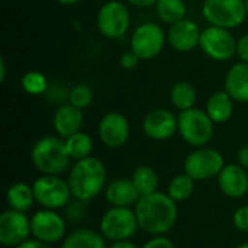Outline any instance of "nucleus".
Segmentation results:
<instances>
[{"instance_id": "23", "label": "nucleus", "mask_w": 248, "mask_h": 248, "mask_svg": "<svg viewBox=\"0 0 248 248\" xmlns=\"http://www.w3.org/2000/svg\"><path fill=\"white\" fill-rule=\"evenodd\" d=\"M6 203L9 209L28 212L33 206V203H36L32 185H28L25 182H16L10 185L6 190Z\"/></svg>"}, {"instance_id": "5", "label": "nucleus", "mask_w": 248, "mask_h": 248, "mask_svg": "<svg viewBox=\"0 0 248 248\" xmlns=\"http://www.w3.org/2000/svg\"><path fill=\"white\" fill-rule=\"evenodd\" d=\"M96 28L99 33L110 41L124 38L131 28V10L126 1L108 0L96 15Z\"/></svg>"}, {"instance_id": "18", "label": "nucleus", "mask_w": 248, "mask_h": 248, "mask_svg": "<svg viewBox=\"0 0 248 248\" xmlns=\"http://www.w3.org/2000/svg\"><path fill=\"white\" fill-rule=\"evenodd\" d=\"M105 198L110 206L134 208L140 201L141 195L137 190L131 177H119L108 183L105 189Z\"/></svg>"}, {"instance_id": "11", "label": "nucleus", "mask_w": 248, "mask_h": 248, "mask_svg": "<svg viewBox=\"0 0 248 248\" xmlns=\"http://www.w3.org/2000/svg\"><path fill=\"white\" fill-rule=\"evenodd\" d=\"M237 42L231 29L208 25L202 29L199 49L214 61L227 62L237 57Z\"/></svg>"}, {"instance_id": "15", "label": "nucleus", "mask_w": 248, "mask_h": 248, "mask_svg": "<svg viewBox=\"0 0 248 248\" xmlns=\"http://www.w3.org/2000/svg\"><path fill=\"white\" fill-rule=\"evenodd\" d=\"M142 132L153 141H167L177 134V115L166 108L153 109L142 119Z\"/></svg>"}, {"instance_id": "13", "label": "nucleus", "mask_w": 248, "mask_h": 248, "mask_svg": "<svg viewBox=\"0 0 248 248\" xmlns=\"http://www.w3.org/2000/svg\"><path fill=\"white\" fill-rule=\"evenodd\" d=\"M97 137L106 148H122L131 137V125L128 118L115 110L105 113L97 125Z\"/></svg>"}, {"instance_id": "28", "label": "nucleus", "mask_w": 248, "mask_h": 248, "mask_svg": "<svg viewBox=\"0 0 248 248\" xmlns=\"http://www.w3.org/2000/svg\"><path fill=\"white\" fill-rule=\"evenodd\" d=\"M196 180H193L189 174H186L185 171L174 176L169 185H167V195L174 201V202H185L187 201L193 192H195V187H196Z\"/></svg>"}, {"instance_id": "1", "label": "nucleus", "mask_w": 248, "mask_h": 248, "mask_svg": "<svg viewBox=\"0 0 248 248\" xmlns=\"http://www.w3.org/2000/svg\"><path fill=\"white\" fill-rule=\"evenodd\" d=\"M134 209L138 218L140 230L151 237L166 235L176 227L179 219L177 202L160 190L141 196Z\"/></svg>"}, {"instance_id": "17", "label": "nucleus", "mask_w": 248, "mask_h": 248, "mask_svg": "<svg viewBox=\"0 0 248 248\" xmlns=\"http://www.w3.org/2000/svg\"><path fill=\"white\" fill-rule=\"evenodd\" d=\"M219 190L231 199H241L248 193V170L238 163L225 164L217 177Z\"/></svg>"}, {"instance_id": "38", "label": "nucleus", "mask_w": 248, "mask_h": 248, "mask_svg": "<svg viewBox=\"0 0 248 248\" xmlns=\"http://www.w3.org/2000/svg\"><path fill=\"white\" fill-rule=\"evenodd\" d=\"M237 163L248 170V144L240 147V150L237 151Z\"/></svg>"}, {"instance_id": "12", "label": "nucleus", "mask_w": 248, "mask_h": 248, "mask_svg": "<svg viewBox=\"0 0 248 248\" xmlns=\"http://www.w3.org/2000/svg\"><path fill=\"white\" fill-rule=\"evenodd\" d=\"M32 238L46 244L61 243L67 235V222L58 211L41 208L31 217Z\"/></svg>"}, {"instance_id": "41", "label": "nucleus", "mask_w": 248, "mask_h": 248, "mask_svg": "<svg viewBox=\"0 0 248 248\" xmlns=\"http://www.w3.org/2000/svg\"><path fill=\"white\" fill-rule=\"evenodd\" d=\"M6 73H7V65L4 57H0V83L6 81Z\"/></svg>"}, {"instance_id": "10", "label": "nucleus", "mask_w": 248, "mask_h": 248, "mask_svg": "<svg viewBox=\"0 0 248 248\" xmlns=\"http://www.w3.org/2000/svg\"><path fill=\"white\" fill-rule=\"evenodd\" d=\"M225 158L217 148L201 147L189 153L183 161V171L196 182L217 179L225 166Z\"/></svg>"}, {"instance_id": "20", "label": "nucleus", "mask_w": 248, "mask_h": 248, "mask_svg": "<svg viewBox=\"0 0 248 248\" xmlns=\"http://www.w3.org/2000/svg\"><path fill=\"white\" fill-rule=\"evenodd\" d=\"M224 90L237 102L248 103V64L238 61L230 67L224 78Z\"/></svg>"}, {"instance_id": "40", "label": "nucleus", "mask_w": 248, "mask_h": 248, "mask_svg": "<svg viewBox=\"0 0 248 248\" xmlns=\"http://www.w3.org/2000/svg\"><path fill=\"white\" fill-rule=\"evenodd\" d=\"M109 248H140L135 243H132L131 240H121V241H115L110 244Z\"/></svg>"}, {"instance_id": "7", "label": "nucleus", "mask_w": 248, "mask_h": 248, "mask_svg": "<svg viewBox=\"0 0 248 248\" xmlns=\"http://www.w3.org/2000/svg\"><path fill=\"white\" fill-rule=\"evenodd\" d=\"M167 44V32L161 23L142 22L140 23L129 38V49L134 51L141 61L157 58Z\"/></svg>"}, {"instance_id": "42", "label": "nucleus", "mask_w": 248, "mask_h": 248, "mask_svg": "<svg viewBox=\"0 0 248 248\" xmlns=\"http://www.w3.org/2000/svg\"><path fill=\"white\" fill-rule=\"evenodd\" d=\"M60 4H62V6H76V4H78V3H81L83 0H57Z\"/></svg>"}, {"instance_id": "22", "label": "nucleus", "mask_w": 248, "mask_h": 248, "mask_svg": "<svg viewBox=\"0 0 248 248\" xmlns=\"http://www.w3.org/2000/svg\"><path fill=\"white\" fill-rule=\"evenodd\" d=\"M106 241L108 240L100 234V231L77 228L65 235L60 248H109Z\"/></svg>"}, {"instance_id": "43", "label": "nucleus", "mask_w": 248, "mask_h": 248, "mask_svg": "<svg viewBox=\"0 0 248 248\" xmlns=\"http://www.w3.org/2000/svg\"><path fill=\"white\" fill-rule=\"evenodd\" d=\"M235 248H248V243H243V244H240V246H237Z\"/></svg>"}, {"instance_id": "37", "label": "nucleus", "mask_w": 248, "mask_h": 248, "mask_svg": "<svg viewBox=\"0 0 248 248\" xmlns=\"http://www.w3.org/2000/svg\"><path fill=\"white\" fill-rule=\"evenodd\" d=\"M16 248H54L51 244H46V243H42L39 240H35V238H29L26 240L25 243H22L20 246H17Z\"/></svg>"}, {"instance_id": "3", "label": "nucleus", "mask_w": 248, "mask_h": 248, "mask_svg": "<svg viewBox=\"0 0 248 248\" xmlns=\"http://www.w3.org/2000/svg\"><path fill=\"white\" fill-rule=\"evenodd\" d=\"M31 161L41 174L51 176H61L73 166L65 141L58 135H45L39 138L32 145Z\"/></svg>"}, {"instance_id": "30", "label": "nucleus", "mask_w": 248, "mask_h": 248, "mask_svg": "<svg viewBox=\"0 0 248 248\" xmlns=\"http://www.w3.org/2000/svg\"><path fill=\"white\" fill-rule=\"evenodd\" d=\"M93 99H94V93L89 84L78 83V84H74L73 87H70V93H68V103L70 105L84 110L92 105Z\"/></svg>"}, {"instance_id": "44", "label": "nucleus", "mask_w": 248, "mask_h": 248, "mask_svg": "<svg viewBox=\"0 0 248 248\" xmlns=\"http://www.w3.org/2000/svg\"><path fill=\"white\" fill-rule=\"evenodd\" d=\"M246 1V7H247V12H248V0H244Z\"/></svg>"}, {"instance_id": "39", "label": "nucleus", "mask_w": 248, "mask_h": 248, "mask_svg": "<svg viewBox=\"0 0 248 248\" xmlns=\"http://www.w3.org/2000/svg\"><path fill=\"white\" fill-rule=\"evenodd\" d=\"M125 1L138 9H148V7H154L158 0H125Z\"/></svg>"}, {"instance_id": "2", "label": "nucleus", "mask_w": 248, "mask_h": 248, "mask_svg": "<svg viewBox=\"0 0 248 248\" xmlns=\"http://www.w3.org/2000/svg\"><path fill=\"white\" fill-rule=\"evenodd\" d=\"M67 182L73 199L87 203L105 192L109 183L106 166L94 155L74 161L68 170Z\"/></svg>"}, {"instance_id": "8", "label": "nucleus", "mask_w": 248, "mask_h": 248, "mask_svg": "<svg viewBox=\"0 0 248 248\" xmlns=\"http://www.w3.org/2000/svg\"><path fill=\"white\" fill-rule=\"evenodd\" d=\"M140 230L134 208L110 206L100 218L99 231L110 243L131 240Z\"/></svg>"}, {"instance_id": "32", "label": "nucleus", "mask_w": 248, "mask_h": 248, "mask_svg": "<svg viewBox=\"0 0 248 248\" xmlns=\"http://www.w3.org/2000/svg\"><path fill=\"white\" fill-rule=\"evenodd\" d=\"M232 224L238 231L248 232V205H243L235 209L232 215Z\"/></svg>"}, {"instance_id": "9", "label": "nucleus", "mask_w": 248, "mask_h": 248, "mask_svg": "<svg viewBox=\"0 0 248 248\" xmlns=\"http://www.w3.org/2000/svg\"><path fill=\"white\" fill-rule=\"evenodd\" d=\"M32 187L36 203L44 209H65L73 198L67 179L61 176L41 174L32 183Z\"/></svg>"}, {"instance_id": "16", "label": "nucleus", "mask_w": 248, "mask_h": 248, "mask_svg": "<svg viewBox=\"0 0 248 248\" xmlns=\"http://www.w3.org/2000/svg\"><path fill=\"white\" fill-rule=\"evenodd\" d=\"M201 35V26L193 19L185 17L180 22L169 26L167 44L177 52H192L199 48Z\"/></svg>"}, {"instance_id": "14", "label": "nucleus", "mask_w": 248, "mask_h": 248, "mask_svg": "<svg viewBox=\"0 0 248 248\" xmlns=\"http://www.w3.org/2000/svg\"><path fill=\"white\" fill-rule=\"evenodd\" d=\"M32 237L31 218L26 212L6 209L0 215V244L4 247L16 248Z\"/></svg>"}, {"instance_id": "29", "label": "nucleus", "mask_w": 248, "mask_h": 248, "mask_svg": "<svg viewBox=\"0 0 248 248\" xmlns=\"http://www.w3.org/2000/svg\"><path fill=\"white\" fill-rule=\"evenodd\" d=\"M20 86L28 94L41 96V94L46 93L49 83H48V78L44 73L36 71V70H31V71H26L23 74V77L20 78Z\"/></svg>"}, {"instance_id": "33", "label": "nucleus", "mask_w": 248, "mask_h": 248, "mask_svg": "<svg viewBox=\"0 0 248 248\" xmlns=\"http://www.w3.org/2000/svg\"><path fill=\"white\" fill-rule=\"evenodd\" d=\"M140 57L134 52V51H125L122 55H121V58H119V65L124 68V70H126V71H131V70H134V68H137L138 67V64H140Z\"/></svg>"}, {"instance_id": "21", "label": "nucleus", "mask_w": 248, "mask_h": 248, "mask_svg": "<svg viewBox=\"0 0 248 248\" xmlns=\"http://www.w3.org/2000/svg\"><path fill=\"white\" fill-rule=\"evenodd\" d=\"M235 103L237 102L225 90H217L208 97L205 103V110L209 115V118L215 122V125L225 124L232 118Z\"/></svg>"}, {"instance_id": "27", "label": "nucleus", "mask_w": 248, "mask_h": 248, "mask_svg": "<svg viewBox=\"0 0 248 248\" xmlns=\"http://www.w3.org/2000/svg\"><path fill=\"white\" fill-rule=\"evenodd\" d=\"M64 141H65L68 155L71 157L73 161H78V160L90 157L93 153V148H94L93 138L83 131L73 134L71 137L65 138Z\"/></svg>"}, {"instance_id": "35", "label": "nucleus", "mask_w": 248, "mask_h": 248, "mask_svg": "<svg viewBox=\"0 0 248 248\" xmlns=\"http://www.w3.org/2000/svg\"><path fill=\"white\" fill-rule=\"evenodd\" d=\"M84 202H80V201H77V199H74V202H70L67 206H65V209H67V214H68V218H71V219H80V218H83V215H84V212H86V208H84Z\"/></svg>"}, {"instance_id": "34", "label": "nucleus", "mask_w": 248, "mask_h": 248, "mask_svg": "<svg viewBox=\"0 0 248 248\" xmlns=\"http://www.w3.org/2000/svg\"><path fill=\"white\" fill-rule=\"evenodd\" d=\"M141 248H174V243L166 235H153Z\"/></svg>"}, {"instance_id": "25", "label": "nucleus", "mask_w": 248, "mask_h": 248, "mask_svg": "<svg viewBox=\"0 0 248 248\" xmlns=\"http://www.w3.org/2000/svg\"><path fill=\"white\" fill-rule=\"evenodd\" d=\"M131 179H132V182H134V185H135V187L141 196L158 192V186H160L158 173L155 171L154 167H151L148 164L137 166L132 171Z\"/></svg>"}, {"instance_id": "19", "label": "nucleus", "mask_w": 248, "mask_h": 248, "mask_svg": "<svg viewBox=\"0 0 248 248\" xmlns=\"http://www.w3.org/2000/svg\"><path fill=\"white\" fill-rule=\"evenodd\" d=\"M84 118H83V110L67 103L60 105L52 116V126L54 131L58 137L62 140L71 137L73 134L81 131Z\"/></svg>"}, {"instance_id": "31", "label": "nucleus", "mask_w": 248, "mask_h": 248, "mask_svg": "<svg viewBox=\"0 0 248 248\" xmlns=\"http://www.w3.org/2000/svg\"><path fill=\"white\" fill-rule=\"evenodd\" d=\"M68 93H70V89H67L62 84H49L45 96L48 97V100L62 105L65 103V100L68 102Z\"/></svg>"}, {"instance_id": "4", "label": "nucleus", "mask_w": 248, "mask_h": 248, "mask_svg": "<svg viewBox=\"0 0 248 248\" xmlns=\"http://www.w3.org/2000/svg\"><path fill=\"white\" fill-rule=\"evenodd\" d=\"M177 134L193 148L206 147L215 135V122L205 109L192 108L177 113Z\"/></svg>"}, {"instance_id": "24", "label": "nucleus", "mask_w": 248, "mask_h": 248, "mask_svg": "<svg viewBox=\"0 0 248 248\" xmlns=\"http://www.w3.org/2000/svg\"><path fill=\"white\" fill-rule=\"evenodd\" d=\"M196 100H198V92L190 81L179 80L171 86L170 102H171L173 108L177 109L179 112L195 108Z\"/></svg>"}, {"instance_id": "26", "label": "nucleus", "mask_w": 248, "mask_h": 248, "mask_svg": "<svg viewBox=\"0 0 248 248\" xmlns=\"http://www.w3.org/2000/svg\"><path fill=\"white\" fill-rule=\"evenodd\" d=\"M154 9L157 19L169 26L187 17V4L185 0H158Z\"/></svg>"}, {"instance_id": "36", "label": "nucleus", "mask_w": 248, "mask_h": 248, "mask_svg": "<svg viewBox=\"0 0 248 248\" xmlns=\"http://www.w3.org/2000/svg\"><path fill=\"white\" fill-rule=\"evenodd\" d=\"M237 58L238 61L248 64V32L241 35L237 42Z\"/></svg>"}, {"instance_id": "6", "label": "nucleus", "mask_w": 248, "mask_h": 248, "mask_svg": "<svg viewBox=\"0 0 248 248\" xmlns=\"http://www.w3.org/2000/svg\"><path fill=\"white\" fill-rule=\"evenodd\" d=\"M201 10L208 25L231 31L240 28L248 16L244 0H203Z\"/></svg>"}]
</instances>
